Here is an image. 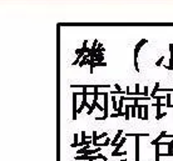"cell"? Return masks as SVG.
Instances as JSON below:
<instances>
[{
	"label": "cell",
	"instance_id": "4316f807",
	"mask_svg": "<svg viewBox=\"0 0 173 161\" xmlns=\"http://www.w3.org/2000/svg\"><path fill=\"white\" fill-rule=\"evenodd\" d=\"M110 116H112V118H118V116H120V115H119L118 113H114V114H112Z\"/></svg>",
	"mask_w": 173,
	"mask_h": 161
},
{
	"label": "cell",
	"instance_id": "8992f818",
	"mask_svg": "<svg viewBox=\"0 0 173 161\" xmlns=\"http://www.w3.org/2000/svg\"><path fill=\"white\" fill-rule=\"evenodd\" d=\"M122 134H123V131H122V130H118V132H117L115 137L110 141V145H112V146H115V145H117V141L120 140V135H122Z\"/></svg>",
	"mask_w": 173,
	"mask_h": 161
},
{
	"label": "cell",
	"instance_id": "52a82bcc",
	"mask_svg": "<svg viewBox=\"0 0 173 161\" xmlns=\"http://www.w3.org/2000/svg\"><path fill=\"white\" fill-rule=\"evenodd\" d=\"M136 137V161H139V136Z\"/></svg>",
	"mask_w": 173,
	"mask_h": 161
},
{
	"label": "cell",
	"instance_id": "30bf717a",
	"mask_svg": "<svg viewBox=\"0 0 173 161\" xmlns=\"http://www.w3.org/2000/svg\"><path fill=\"white\" fill-rule=\"evenodd\" d=\"M159 142H157L155 144V161H159V157H161V151H159Z\"/></svg>",
	"mask_w": 173,
	"mask_h": 161
},
{
	"label": "cell",
	"instance_id": "8fae6325",
	"mask_svg": "<svg viewBox=\"0 0 173 161\" xmlns=\"http://www.w3.org/2000/svg\"><path fill=\"white\" fill-rule=\"evenodd\" d=\"M158 89H159V82L157 81V82H155V85H154V89H153V91H152V94H150V97H153V99H155V96H157V95H155V92H157V91H158Z\"/></svg>",
	"mask_w": 173,
	"mask_h": 161
},
{
	"label": "cell",
	"instance_id": "7402d4cb",
	"mask_svg": "<svg viewBox=\"0 0 173 161\" xmlns=\"http://www.w3.org/2000/svg\"><path fill=\"white\" fill-rule=\"evenodd\" d=\"M166 115H167V113H161L159 115H155V119L159 120V119H162V118H163V116H166Z\"/></svg>",
	"mask_w": 173,
	"mask_h": 161
},
{
	"label": "cell",
	"instance_id": "44dd1931",
	"mask_svg": "<svg viewBox=\"0 0 173 161\" xmlns=\"http://www.w3.org/2000/svg\"><path fill=\"white\" fill-rule=\"evenodd\" d=\"M163 60H164V56H161V58L157 60V63H155V65H157V66H161V65H162V63H163Z\"/></svg>",
	"mask_w": 173,
	"mask_h": 161
},
{
	"label": "cell",
	"instance_id": "2e32d148",
	"mask_svg": "<svg viewBox=\"0 0 173 161\" xmlns=\"http://www.w3.org/2000/svg\"><path fill=\"white\" fill-rule=\"evenodd\" d=\"M137 107H138V115L137 116L139 119H143V105H138Z\"/></svg>",
	"mask_w": 173,
	"mask_h": 161
},
{
	"label": "cell",
	"instance_id": "9c48e42d",
	"mask_svg": "<svg viewBox=\"0 0 173 161\" xmlns=\"http://www.w3.org/2000/svg\"><path fill=\"white\" fill-rule=\"evenodd\" d=\"M124 118H125V120H129V118H131V105H127V106H125Z\"/></svg>",
	"mask_w": 173,
	"mask_h": 161
},
{
	"label": "cell",
	"instance_id": "d6986e66",
	"mask_svg": "<svg viewBox=\"0 0 173 161\" xmlns=\"http://www.w3.org/2000/svg\"><path fill=\"white\" fill-rule=\"evenodd\" d=\"M112 102H113V109L115 110H118V105H117V100H115V96H112Z\"/></svg>",
	"mask_w": 173,
	"mask_h": 161
},
{
	"label": "cell",
	"instance_id": "5b68a950",
	"mask_svg": "<svg viewBox=\"0 0 173 161\" xmlns=\"http://www.w3.org/2000/svg\"><path fill=\"white\" fill-rule=\"evenodd\" d=\"M73 120H77V92H73Z\"/></svg>",
	"mask_w": 173,
	"mask_h": 161
},
{
	"label": "cell",
	"instance_id": "cb8c5ba5",
	"mask_svg": "<svg viewBox=\"0 0 173 161\" xmlns=\"http://www.w3.org/2000/svg\"><path fill=\"white\" fill-rule=\"evenodd\" d=\"M105 136H108V134H107V132H103L102 135H98V140H99V139H102V137H105Z\"/></svg>",
	"mask_w": 173,
	"mask_h": 161
},
{
	"label": "cell",
	"instance_id": "4dcf8cb0",
	"mask_svg": "<svg viewBox=\"0 0 173 161\" xmlns=\"http://www.w3.org/2000/svg\"><path fill=\"white\" fill-rule=\"evenodd\" d=\"M95 161H99V160H95Z\"/></svg>",
	"mask_w": 173,
	"mask_h": 161
},
{
	"label": "cell",
	"instance_id": "603a6c76",
	"mask_svg": "<svg viewBox=\"0 0 173 161\" xmlns=\"http://www.w3.org/2000/svg\"><path fill=\"white\" fill-rule=\"evenodd\" d=\"M85 137H87L85 131H82V142H84V141H85Z\"/></svg>",
	"mask_w": 173,
	"mask_h": 161
},
{
	"label": "cell",
	"instance_id": "83f0119b",
	"mask_svg": "<svg viewBox=\"0 0 173 161\" xmlns=\"http://www.w3.org/2000/svg\"><path fill=\"white\" fill-rule=\"evenodd\" d=\"M114 86H115V89H117V91H120V86H119L118 84H115Z\"/></svg>",
	"mask_w": 173,
	"mask_h": 161
},
{
	"label": "cell",
	"instance_id": "e0dca14e",
	"mask_svg": "<svg viewBox=\"0 0 173 161\" xmlns=\"http://www.w3.org/2000/svg\"><path fill=\"white\" fill-rule=\"evenodd\" d=\"M93 141H92V145L97 146V141H98V136H97V131H93Z\"/></svg>",
	"mask_w": 173,
	"mask_h": 161
},
{
	"label": "cell",
	"instance_id": "6da1fadb",
	"mask_svg": "<svg viewBox=\"0 0 173 161\" xmlns=\"http://www.w3.org/2000/svg\"><path fill=\"white\" fill-rule=\"evenodd\" d=\"M103 96H104V106H103V113L104 115L102 116V118H97L95 120H104L108 118V92H103Z\"/></svg>",
	"mask_w": 173,
	"mask_h": 161
},
{
	"label": "cell",
	"instance_id": "9a60e30c",
	"mask_svg": "<svg viewBox=\"0 0 173 161\" xmlns=\"http://www.w3.org/2000/svg\"><path fill=\"white\" fill-rule=\"evenodd\" d=\"M89 149H90V145L83 146L80 150H78V151H77V155H79V154H85V151H87V150H89Z\"/></svg>",
	"mask_w": 173,
	"mask_h": 161
},
{
	"label": "cell",
	"instance_id": "ffe728a7",
	"mask_svg": "<svg viewBox=\"0 0 173 161\" xmlns=\"http://www.w3.org/2000/svg\"><path fill=\"white\" fill-rule=\"evenodd\" d=\"M149 134H148V132H147V134H125V137L127 136H139V137H141V136H148Z\"/></svg>",
	"mask_w": 173,
	"mask_h": 161
},
{
	"label": "cell",
	"instance_id": "f1b7e54d",
	"mask_svg": "<svg viewBox=\"0 0 173 161\" xmlns=\"http://www.w3.org/2000/svg\"><path fill=\"white\" fill-rule=\"evenodd\" d=\"M119 161H127V160H124V159H123V160H119Z\"/></svg>",
	"mask_w": 173,
	"mask_h": 161
},
{
	"label": "cell",
	"instance_id": "ba28073f",
	"mask_svg": "<svg viewBox=\"0 0 173 161\" xmlns=\"http://www.w3.org/2000/svg\"><path fill=\"white\" fill-rule=\"evenodd\" d=\"M166 136H167V132H166V131H162L161 134L158 135V137H157V139H154V140H153L152 142H150V144H152V145H155L157 142L161 141V139H162V137H166Z\"/></svg>",
	"mask_w": 173,
	"mask_h": 161
},
{
	"label": "cell",
	"instance_id": "5bb4252c",
	"mask_svg": "<svg viewBox=\"0 0 173 161\" xmlns=\"http://www.w3.org/2000/svg\"><path fill=\"white\" fill-rule=\"evenodd\" d=\"M143 120H148V106L143 105Z\"/></svg>",
	"mask_w": 173,
	"mask_h": 161
},
{
	"label": "cell",
	"instance_id": "ac0fdd59",
	"mask_svg": "<svg viewBox=\"0 0 173 161\" xmlns=\"http://www.w3.org/2000/svg\"><path fill=\"white\" fill-rule=\"evenodd\" d=\"M166 99H167V104H166V106H168V107H172L173 105L171 104V94H167Z\"/></svg>",
	"mask_w": 173,
	"mask_h": 161
},
{
	"label": "cell",
	"instance_id": "4fadbf2b",
	"mask_svg": "<svg viewBox=\"0 0 173 161\" xmlns=\"http://www.w3.org/2000/svg\"><path fill=\"white\" fill-rule=\"evenodd\" d=\"M75 160H79V161H84V160H88V155L83 154V155H75L74 156Z\"/></svg>",
	"mask_w": 173,
	"mask_h": 161
},
{
	"label": "cell",
	"instance_id": "d4e9b609",
	"mask_svg": "<svg viewBox=\"0 0 173 161\" xmlns=\"http://www.w3.org/2000/svg\"><path fill=\"white\" fill-rule=\"evenodd\" d=\"M73 136H74V142L73 144H75V145H77V144H78V134H74Z\"/></svg>",
	"mask_w": 173,
	"mask_h": 161
},
{
	"label": "cell",
	"instance_id": "3957f363",
	"mask_svg": "<svg viewBox=\"0 0 173 161\" xmlns=\"http://www.w3.org/2000/svg\"><path fill=\"white\" fill-rule=\"evenodd\" d=\"M169 51H171L169 65H164V68L168 69V70H173V44H169Z\"/></svg>",
	"mask_w": 173,
	"mask_h": 161
},
{
	"label": "cell",
	"instance_id": "484cf974",
	"mask_svg": "<svg viewBox=\"0 0 173 161\" xmlns=\"http://www.w3.org/2000/svg\"><path fill=\"white\" fill-rule=\"evenodd\" d=\"M122 155H127V152H125V151H123V152H117L115 156H122Z\"/></svg>",
	"mask_w": 173,
	"mask_h": 161
},
{
	"label": "cell",
	"instance_id": "7a4b0ae2",
	"mask_svg": "<svg viewBox=\"0 0 173 161\" xmlns=\"http://www.w3.org/2000/svg\"><path fill=\"white\" fill-rule=\"evenodd\" d=\"M147 43H148L147 39H142V40L136 45V49H134V58H138V53H139V50H141V48L144 45V44H147Z\"/></svg>",
	"mask_w": 173,
	"mask_h": 161
},
{
	"label": "cell",
	"instance_id": "277c9868",
	"mask_svg": "<svg viewBox=\"0 0 173 161\" xmlns=\"http://www.w3.org/2000/svg\"><path fill=\"white\" fill-rule=\"evenodd\" d=\"M124 142H125V136H124V137H122V139H120V141H119V142H118V144H117V145H115L117 147L114 149V151L112 152V156H115V155H117V152H119V149H120L122 146L124 145Z\"/></svg>",
	"mask_w": 173,
	"mask_h": 161
},
{
	"label": "cell",
	"instance_id": "f546056e",
	"mask_svg": "<svg viewBox=\"0 0 173 161\" xmlns=\"http://www.w3.org/2000/svg\"><path fill=\"white\" fill-rule=\"evenodd\" d=\"M89 161H93V160H89Z\"/></svg>",
	"mask_w": 173,
	"mask_h": 161
},
{
	"label": "cell",
	"instance_id": "7c38bea8",
	"mask_svg": "<svg viewBox=\"0 0 173 161\" xmlns=\"http://www.w3.org/2000/svg\"><path fill=\"white\" fill-rule=\"evenodd\" d=\"M100 151V147H97V149H89V150H87L85 151V155H92V154H95V152H99Z\"/></svg>",
	"mask_w": 173,
	"mask_h": 161
}]
</instances>
